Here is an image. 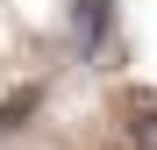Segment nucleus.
Instances as JSON below:
<instances>
[{
	"instance_id": "f257e3e1",
	"label": "nucleus",
	"mask_w": 157,
	"mask_h": 150,
	"mask_svg": "<svg viewBox=\"0 0 157 150\" xmlns=\"http://www.w3.org/2000/svg\"><path fill=\"white\" fill-rule=\"evenodd\" d=\"M36 107H43V86H14L7 100H0V136H14V129H21Z\"/></svg>"
},
{
	"instance_id": "f03ea898",
	"label": "nucleus",
	"mask_w": 157,
	"mask_h": 150,
	"mask_svg": "<svg viewBox=\"0 0 157 150\" xmlns=\"http://www.w3.org/2000/svg\"><path fill=\"white\" fill-rule=\"evenodd\" d=\"M100 43H107V0H78V50L93 57Z\"/></svg>"
},
{
	"instance_id": "7ed1b4c3",
	"label": "nucleus",
	"mask_w": 157,
	"mask_h": 150,
	"mask_svg": "<svg viewBox=\"0 0 157 150\" xmlns=\"http://www.w3.org/2000/svg\"><path fill=\"white\" fill-rule=\"evenodd\" d=\"M136 129H143V143H150V150H157V114H150V121H136Z\"/></svg>"
}]
</instances>
